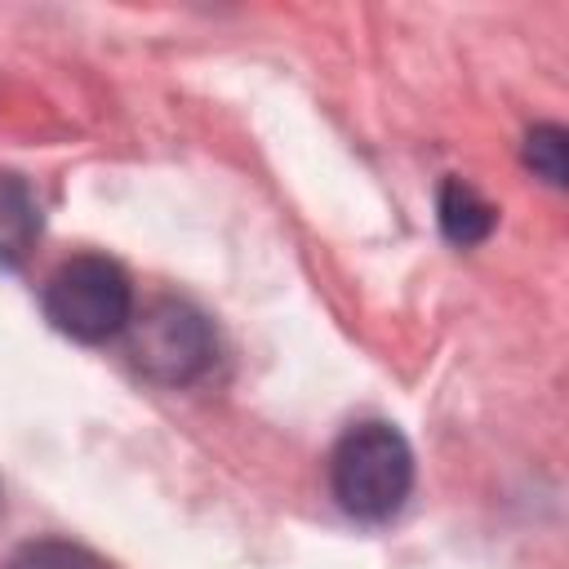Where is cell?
Returning <instances> with one entry per match:
<instances>
[{"label": "cell", "instance_id": "obj_2", "mask_svg": "<svg viewBox=\"0 0 569 569\" xmlns=\"http://www.w3.org/2000/svg\"><path fill=\"white\" fill-rule=\"evenodd\" d=\"M44 316L76 342H107L133 320V284L120 262L102 253H76L44 280Z\"/></svg>", "mask_w": 569, "mask_h": 569}, {"label": "cell", "instance_id": "obj_3", "mask_svg": "<svg viewBox=\"0 0 569 569\" xmlns=\"http://www.w3.org/2000/svg\"><path fill=\"white\" fill-rule=\"evenodd\" d=\"M124 333H129L133 369L160 387L196 382L213 365V351H218L209 316L187 298H156L151 307L133 311Z\"/></svg>", "mask_w": 569, "mask_h": 569}, {"label": "cell", "instance_id": "obj_5", "mask_svg": "<svg viewBox=\"0 0 569 569\" xmlns=\"http://www.w3.org/2000/svg\"><path fill=\"white\" fill-rule=\"evenodd\" d=\"M436 209H440V231H445V240L458 244V249H471V244L489 240V231H493V222H498V209H493L471 182H462V178H445Z\"/></svg>", "mask_w": 569, "mask_h": 569}, {"label": "cell", "instance_id": "obj_1", "mask_svg": "<svg viewBox=\"0 0 569 569\" xmlns=\"http://www.w3.org/2000/svg\"><path fill=\"white\" fill-rule=\"evenodd\" d=\"M329 485L347 516L382 525L413 489V449L391 422H356L329 453Z\"/></svg>", "mask_w": 569, "mask_h": 569}, {"label": "cell", "instance_id": "obj_7", "mask_svg": "<svg viewBox=\"0 0 569 569\" xmlns=\"http://www.w3.org/2000/svg\"><path fill=\"white\" fill-rule=\"evenodd\" d=\"M4 569H102V560L76 542H62V538H36V542H22Z\"/></svg>", "mask_w": 569, "mask_h": 569}, {"label": "cell", "instance_id": "obj_4", "mask_svg": "<svg viewBox=\"0 0 569 569\" xmlns=\"http://www.w3.org/2000/svg\"><path fill=\"white\" fill-rule=\"evenodd\" d=\"M40 240V200L22 173L0 169V267L27 262Z\"/></svg>", "mask_w": 569, "mask_h": 569}, {"label": "cell", "instance_id": "obj_6", "mask_svg": "<svg viewBox=\"0 0 569 569\" xmlns=\"http://www.w3.org/2000/svg\"><path fill=\"white\" fill-rule=\"evenodd\" d=\"M525 164L542 182L565 187V173H569V133L560 124H533L525 133Z\"/></svg>", "mask_w": 569, "mask_h": 569}]
</instances>
